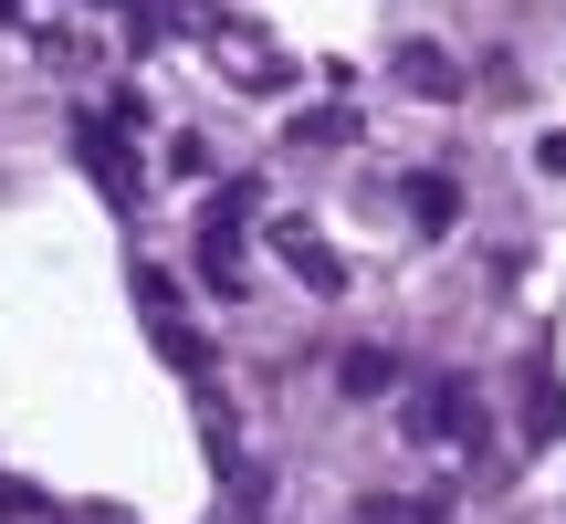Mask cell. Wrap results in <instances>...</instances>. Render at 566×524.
Wrapping results in <instances>:
<instances>
[{
	"instance_id": "1",
	"label": "cell",
	"mask_w": 566,
	"mask_h": 524,
	"mask_svg": "<svg viewBox=\"0 0 566 524\" xmlns=\"http://www.w3.org/2000/svg\"><path fill=\"white\" fill-rule=\"evenodd\" d=\"M399 84H409V95H462V74H451V53H430V42H409V53H399Z\"/></svg>"
},
{
	"instance_id": "2",
	"label": "cell",
	"mask_w": 566,
	"mask_h": 524,
	"mask_svg": "<svg viewBox=\"0 0 566 524\" xmlns=\"http://www.w3.org/2000/svg\"><path fill=\"white\" fill-rule=\"evenodd\" d=\"M409 210H420V221H430V231H441V221H451V210H462V189H451V179H420V189H409Z\"/></svg>"
}]
</instances>
